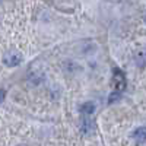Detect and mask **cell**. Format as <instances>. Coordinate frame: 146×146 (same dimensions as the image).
<instances>
[{
    "label": "cell",
    "mask_w": 146,
    "mask_h": 146,
    "mask_svg": "<svg viewBox=\"0 0 146 146\" xmlns=\"http://www.w3.org/2000/svg\"><path fill=\"white\" fill-rule=\"evenodd\" d=\"M80 130H82L83 135H91V133H92V130H94V123L89 120V117H86V115L83 117V120H82V126H80Z\"/></svg>",
    "instance_id": "obj_3"
},
{
    "label": "cell",
    "mask_w": 146,
    "mask_h": 146,
    "mask_svg": "<svg viewBox=\"0 0 146 146\" xmlns=\"http://www.w3.org/2000/svg\"><path fill=\"white\" fill-rule=\"evenodd\" d=\"M131 137L135 139L137 143H143V142H146V127H137L135 131H133Z\"/></svg>",
    "instance_id": "obj_2"
},
{
    "label": "cell",
    "mask_w": 146,
    "mask_h": 146,
    "mask_svg": "<svg viewBox=\"0 0 146 146\" xmlns=\"http://www.w3.org/2000/svg\"><path fill=\"white\" fill-rule=\"evenodd\" d=\"M29 82L31 83H34V85H38L40 82H41V79H42V75H40V73H34V75H29Z\"/></svg>",
    "instance_id": "obj_6"
},
{
    "label": "cell",
    "mask_w": 146,
    "mask_h": 146,
    "mask_svg": "<svg viewBox=\"0 0 146 146\" xmlns=\"http://www.w3.org/2000/svg\"><path fill=\"white\" fill-rule=\"evenodd\" d=\"M145 19H146V16H145Z\"/></svg>",
    "instance_id": "obj_8"
},
{
    "label": "cell",
    "mask_w": 146,
    "mask_h": 146,
    "mask_svg": "<svg viewBox=\"0 0 146 146\" xmlns=\"http://www.w3.org/2000/svg\"><path fill=\"white\" fill-rule=\"evenodd\" d=\"M21 62H22V56L18 51H7L3 56V63L7 67H16Z\"/></svg>",
    "instance_id": "obj_1"
},
{
    "label": "cell",
    "mask_w": 146,
    "mask_h": 146,
    "mask_svg": "<svg viewBox=\"0 0 146 146\" xmlns=\"http://www.w3.org/2000/svg\"><path fill=\"white\" fill-rule=\"evenodd\" d=\"M5 100V91L3 89H0V102H2Z\"/></svg>",
    "instance_id": "obj_7"
},
{
    "label": "cell",
    "mask_w": 146,
    "mask_h": 146,
    "mask_svg": "<svg viewBox=\"0 0 146 146\" xmlns=\"http://www.w3.org/2000/svg\"><path fill=\"white\" fill-rule=\"evenodd\" d=\"M80 111H82V114H83V115L89 117L91 114H94V113H95V104H94L92 101L85 102V104L80 107Z\"/></svg>",
    "instance_id": "obj_4"
},
{
    "label": "cell",
    "mask_w": 146,
    "mask_h": 146,
    "mask_svg": "<svg viewBox=\"0 0 146 146\" xmlns=\"http://www.w3.org/2000/svg\"><path fill=\"white\" fill-rule=\"evenodd\" d=\"M136 62L139 66H145L146 64V51H139L136 54Z\"/></svg>",
    "instance_id": "obj_5"
}]
</instances>
